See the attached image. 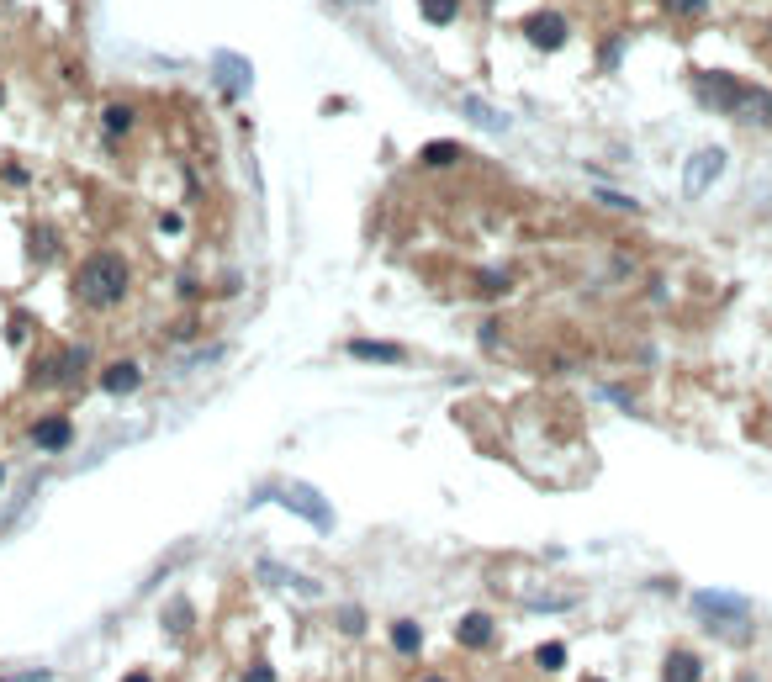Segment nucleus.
<instances>
[{
	"label": "nucleus",
	"instance_id": "nucleus-1",
	"mask_svg": "<svg viewBox=\"0 0 772 682\" xmlns=\"http://www.w3.org/2000/svg\"><path fill=\"white\" fill-rule=\"evenodd\" d=\"M127 291H133V270H127V254L122 249H96L85 254L80 270H75V302L90 312H112Z\"/></svg>",
	"mask_w": 772,
	"mask_h": 682
},
{
	"label": "nucleus",
	"instance_id": "nucleus-2",
	"mask_svg": "<svg viewBox=\"0 0 772 682\" xmlns=\"http://www.w3.org/2000/svg\"><path fill=\"white\" fill-rule=\"evenodd\" d=\"M260 503H281V508H291V513H302V519L312 524V529H334V508L323 503L318 492H312L307 482H281V487H265L260 492Z\"/></svg>",
	"mask_w": 772,
	"mask_h": 682
},
{
	"label": "nucleus",
	"instance_id": "nucleus-3",
	"mask_svg": "<svg viewBox=\"0 0 772 682\" xmlns=\"http://www.w3.org/2000/svg\"><path fill=\"white\" fill-rule=\"evenodd\" d=\"M85 371H90V349L69 344V349H59V355H48L43 365H32V381H43V386H80Z\"/></svg>",
	"mask_w": 772,
	"mask_h": 682
},
{
	"label": "nucleus",
	"instance_id": "nucleus-4",
	"mask_svg": "<svg viewBox=\"0 0 772 682\" xmlns=\"http://www.w3.org/2000/svg\"><path fill=\"white\" fill-rule=\"evenodd\" d=\"M741 90H746V80H735V75H725V69H698L693 75V96H698V106H709V112H735V101H741Z\"/></svg>",
	"mask_w": 772,
	"mask_h": 682
},
{
	"label": "nucleus",
	"instance_id": "nucleus-5",
	"mask_svg": "<svg viewBox=\"0 0 772 682\" xmlns=\"http://www.w3.org/2000/svg\"><path fill=\"white\" fill-rule=\"evenodd\" d=\"M693 608H698V619H709L714 630H735V624H746V614H751V603L741 598V593H693Z\"/></svg>",
	"mask_w": 772,
	"mask_h": 682
},
{
	"label": "nucleus",
	"instance_id": "nucleus-6",
	"mask_svg": "<svg viewBox=\"0 0 772 682\" xmlns=\"http://www.w3.org/2000/svg\"><path fill=\"white\" fill-rule=\"evenodd\" d=\"M524 38H529V48L556 53V48H566L572 27H566V16H561V11H535V16H524Z\"/></svg>",
	"mask_w": 772,
	"mask_h": 682
},
{
	"label": "nucleus",
	"instance_id": "nucleus-7",
	"mask_svg": "<svg viewBox=\"0 0 772 682\" xmlns=\"http://www.w3.org/2000/svg\"><path fill=\"white\" fill-rule=\"evenodd\" d=\"M720 175H725V149H698L688 159V170H683V191L688 196H704Z\"/></svg>",
	"mask_w": 772,
	"mask_h": 682
},
{
	"label": "nucleus",
	"instance_id": "nucleus-8",
	"mask_svg": "<svg viewBox=\"0 0 772 682\" xmlns=\"http://www.w3.org/2000/svg\"><path fill=\"white\" fill-rule=\"evenodd\" d=\"M69 439H75V423H69L64 413H43V418H32V445H38L43 455L69 450Z\"/></svg>",
	"mask_w": 772,
	"mask_h": 682
},
{
	"label": "nucleus",
	"instance_id": "nucleus-9",
	"mask_svg": "<svg viewBox=\"0 0 772 682\" xmlns=\"http://www.w3.org/2000/svg\"><path fill=\"white\" fill-rule=\"evenodd\" d=\"M730 117L741 122V127H772V90L767 85H746Z\"/></svg>",
	"mask_w": 772,
	"mask_h": 682
},
{
	"label": "nucleus",
	"instance_id": "nucleus-10",
	"mask_svg": "<svg viewBox=\"0 0 772 682\" xmlns=\"http://www.w3.org/2000/svg\"><path fill=\"white\" fill-rule=\"evenodd\" d=\"M704 677V661H698V651H688V645H672L667 661H661V682H698Z\"/></svg>",
	"mask_w": 772,
	"mask_h": 682
},
{
	"label": "nucleus",
	"instance_id": "nucleus-11",
	"mask_svg": "<svg viewBox=\"0 0 772 682\" xmlns=\"http://www.w3.org/2000/svg\"><path fill=\"white\" fill-rule=\"evenodd\" d=\"M492 635H498V624H492L487 614H466L461 624H455V640H461L466 651H487Z\"/></svg>",
	"mask_w": 772,
	"mask_h": 682
},
{
	"label": "nucleus",
	"instance_id": "nucleus-12",
	"mask_svg": "<svg viewBox=\"0 0 772 682\" xmlns=\"http://www.w3.org/2000/svg\"><path fill=\"white\" fill-rule=\"evenodd\" d=\"M138 381H143L138 365L133 360H117V365H106V371H101V392L106 397H122V392H133Z\"/></svg>",
	"mask_w": 772,
	"mask_h": 682
},
{
	"label": "nucleus",
	"instance_id": "nucleus-13",
	"mask_svg": "<svg viewBox=\"0 0 772 682\" xmlns=\"http://www.w3.org/2000/svg\"><path fill=\"white\" fill-rule=\"evenodd\" d=\"M349 355H355V360H381V365H402V360H408V349L386 344V339H355V344H349Z\"/></svg>",
	"mask_w": 772,
	"mask_h": 682
},
{
	"label": "nucleus",
	"instance_id": "nucleus-14",
	"mask_svg": "<svg viewBox=\"0 0 772 682\" xmlns=\"http://www.w3.org/2000/svg\"><path fill=\"white\" fill-rule=\"evenodd\" d=\"M418 16H424L429 27H450L455 16H461V0H418Z\"/></svg>",
	"mask_w": 772,
	"mask_h": 682
},
{
	"label": "nucleus",
	"instance_id": "nucleus-15",
	"mask_svg": "<svg viewBox=\"0 0 772 682\" xmlns=\"http://www.w3.org/2000/svg\"><path fill=\"white\" fill-rule=\"evenodd\" d=\"M392 645H397L402 656H418V645H424V630H418L413 619H397V624H392Z\"/></svg>",
	"mask_w": 772,
	"mask_h": 682
},
{
	"label": "nucleus",
	"instance_id": "nucleus-16",
	"mask_svg": "<svg viewBox=\"0 0 772 682\" xmlns=\"http://www.w3.org/2000/svg\"><path fill=\"white\" fill-rule=\"evenodd\" d=\"M191 624H196L191 603H186V598H175V603H170V614H164V630H170V635H186Z\"/></svg>",
	"mask_w": 772,
	"mask_h": 682
},
{
	"label": "nucleus",
	"instance_id": "nucleus-17",
	"mask_svg": "<svg viewBox=\"0 0 772 682\" xmlns=\"http://www.w3.org/2000/svg\"><path fill=\"white\" fill-rule=\"evenodd\" d=\"M535 667H540V672H561V667H566V645H561V640H545L540 651H535Z\"/></svg>",
	"mask_w": 772,
	"mask_h": 682
},
{
	"label": "nucleus",
	"instance_id": "nucleus-18",
	"mask_svg": "<svg viewBox=\"0 0 772 682\" xmlns=\"http://www.w3.org/2000/svg\"><path fill=\"white\" fill-rule=\"evenodd\" d=\"M133 127V106H122V101H112L106 106V138H117V133H127Z\"/></svg>",
	"mask_w": 772,
	"mask_h": 682
},
{
	"label": "nucleus",
	"instance_id": "nucleus-19",
	"mask_svg": "<svg viewBox=\"0 0 772 682\" xmlns=\"http://www.w3.org/2000/svg\"><path fill=\"white\" fill-rule=\"evenodd\" d=\"M508 286H513L508 270H482L476 275V291H482V297H498V291H508Z\"/></svg>",
	"mask_w": 772,
	"mask_h": 682
},
{
	"label": "nucleus",
	"instance_id": "nucleus-20",
	"mask_svg": "<svg viewBox=\"0 0 772 682\" xmlns=\"http://www.w3.org/2000/svg\"><path fill=\"white\" fill-rule=\"evenodd\" d=\"M217 69H223V85L233 90V96H238V90H244V85H249V75H244V69H238V64H233V53H223V59H217Z\"/></svg>",
	"mask_w": 772,
	"mask_h": 682
},
{
	"label": "nucleus",
	"instance_id": "nucleus-21",
	"mask_svg": "<svg viewBox=\"0 0 772 682\" xmlns=\"http://www.w3.org/2000/svg\"><path fill=\"white\" fill-rule=\"evenodd\" d=\"M461 159V143H429L424 149V164H455Z\"/></svg>",
	"mask_w": 772,
	"mask_h": 682
},
{
	"label": "nucleus",
	"instance_id": "nucleus-22",
	"mask_svg": "<svg viewBox=\"0 0 772 682\" xmlns=\"http://www.w3.org/2000/svg\"><path fill=\"white\" fill-rule=\"evenodd\" d=\"M593 196L603 201V207H614V212H640V201H630V196H619V191H603V186H598Z\"/></svg>",
	"mask_w": 772,
	"mask_h": 682
},
{
	"label": "nucleus",
	"instance_id": "nucleus-23",
	"mask_svg": "<svg viewBox=\"0 0 772 682\" xmlns=\"http://www.w3.org/2000/svg\"><path fill=\"white\" fill-rule=\"evenodd\" d=\"M339 630L344 635H360L365 630V614H360V608H339Z\"/></svg>",
	"mask_w": 772,
	"mask_h": 682
},
{
	"label": "nucleus",
	"instance_id": "nucleus-24",
	"mask_svg": "<svg viewBox=\"0 0 772 682\" xmlns=\"http://www.w3.org/2000/svg\"><path fill=\"white\" fill-rule=\"evenodd\" d=\"M667 11H672V16H704L709 0H667Z\"/></svg>",
	"mask_w": 772,
	"mask_h": 682
},
{
	"label": "nucleus",
	"instance_id": "nucleus-25",
	"mask_svg": "<svg viewBox=\"0 0 772 682\" xmlns=\"http://www.w3.org/2000/svg\"><path fill=\"white\" fill-rule=\"evenodd\" d=\"M53 249H59V238H53L48 228H43V233H32V254H43V260H53Z\"/></svg>",
	"mask_w": 772,
	"mask_h": 682
},
{
	"label": "nucleus",
	"instance_id": "nucleus-26",
	"mask_svg": "<svg viewBox=\"0 0 772 682\" xmlns=\"http://www.w3.org/2000/svg\"><path fill=\"white\" fill-rule=\"evenodd\" d=\"M265 577H270V582H286L281 571H265ZM291 587H302V593H318V587H312V582H302V577H291Z\"/></svg>",
	"mask_w": 772,
	"mask_h": 682
},
{
	"label": "nucleus",
	"instance_id": "nucleus-27",
	"mask_svg": "<svg viewBox=\"0 0 772 682\" xmlns=\"http://www.w3.org/2000/svg\"><path fill=\"white\" fill-rule=\"evenodd\" d=\"M244 682H275V672H270V667H265V661H260V667H254V672H249Z\"/></svg>",
	"mask_w": 772,
	"mask_h": 682
},
{
	"label": "nucleus",
	"instance_id": "nucleus-28",
	"mask_svg": "<svg viewBox=\"0 0 772 682\" xmlns=\"http://www.w3.org/2000/svg\"><path fill=\"white\" fill-rule=\"evenodd\" d=\"M122 682H154V677H149V672H127Z\"/></svg>",
	"mask_w": 772,
	"mask_h": 682
},
{
	"label": "nucleus",
	"instance_id": "nucleus-29",
	"mask_svg": "<svg viewBox=\"0 0 772 682\" xmlns=\"http://www.w3.org/2000/svg\"><path fill=\"white\" fill-rule=\"evenodd\" d=\"M424 682H445V677H424Z\"/></svg>",
	"mask_w": 772,
	"mask_h": 682
},
{
	"label": "nucleus",
	"instance_id": "nucleus-30",
	"mask_svg": "<svg viewBox=\"0 0 772 682\" xmlns=\"http://www.w3.org/2000/svg\"><path fill=\"white\" fill-rule=\"evenodd\" d=\"M587 682H603V677H587Z\"/></svg>",
	"mask_w": 772,
	"mask_h": 682
},
{
	"label": "nucleus",
	"instance_id": "nucleus-31",
	"mask_svg": "<svg viewBox=\"0 0 772 682\" xmlns=\"http://www.w3.org/2000/svg\"><path fill=\"white\" fill-rule=\"evenodd\" d=\"M0 482H6V471H0Z\"/></svg>",
	"mask_w": 772,
	"mask_h": 682
}]
</instances>
